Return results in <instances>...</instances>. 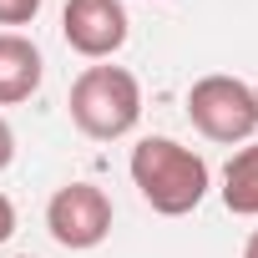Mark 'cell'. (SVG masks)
<instances>
[{
  "label": "cell",
  "instance_id": "4",
  "mask_svg": "<svg viewBox=\"0 0 258 258\" xmlns=\"http://www.w3.org/2000/svg\"><path fill=\"white\" fill-rule=\"evenodd\" d=\"M46 233L71 248V253H91L106 243L111 233V198L96 187V182H66L51 192L46 203Z\"/></svg>",
  "mask_w": 258,
  "mask_h": 258
},
{
  "label": "cell",
  "instance_id": "2",
  "mask_svg": "<svg viewBox=\"0 0 258 258\" xmlns=\"http://www.w3.org/2000/svg\"><path fill=\"white\" fill-rule=\"evenodd\" d=\"M66 111L76 121V132L91 142H116L142 121V81L126 66H86L71 81Z\"/></svg>",
  "mask_w": 258,
  "mask_h": 258
},
{
  "label": "cell",
  "instance_id": "13",
  "mask_svg": "<svg viewBox=\"0 0 258 258\" xmlns=\"http://www.w3.org/2000/svg\"><path fill=\"white\" fill-rule=\"evenodd\" d=\"M16 258H31V253H16Z\"/></svg>",
  "mask_w": 258,
  "mask_h": 258
},
{
  "label": "cell",
  "instance_id": "5",
  "mask_svg": "<svg viewBox=\"0 0 258 258\" xmlns=\"http://www.w3.org/2000/svg\"><path fill=\"white\" fill-rule=\"evenodd\" d=\"M61 36L76 56L86 61H106L126 46L132 36V21H126V6L121 0H66L61 11Z\"/></svg>",
  "mask_w": 258,
  "mask_h": 258
},
{
  "label": "cell",
  "instance_id": "9",
  "mask_svg": "<svg viewBox=\"0 0 258 258\" xmlns=\"http://www.w3.org/2000/svg\"><path fill=\"white\" fill-rule=\"evenodd\" d=\"M11 162H16V132H11V121L0 116V172H6Z\"/></svg>",
  "mask_w": 258,
  "mask_h": 258
},
{
  "label": "cell",
  "instance_id": "8",
  "mask_svg": "<svg viewBox=\"0 0 258 258\" xmlns=\"http://www.w3.org/2000/svg\"><path fill=\"white\" fill-rule=\"evenodd\" d=\"M46 0H0V26H31Z\"/></svg>",
  "mask_w": 258,
  "mask_h": 258
},
{
  "label": "cell",
  "instance_id": "6",
  "mask_svg": "<svg viewBox=\"0 0 258 258\" xmlns=\"http://www.w3.org/2000/svg\"><path fill=\"white\" fill-rule=\"evenodd\" d=\"M41 76H46L41 46L21 31H0V106L31 101L41 91Z\"/></svg>",
  "mask_w": 258,
  "mask_h": 258
},
{
  "label": "cell",
  "instance_id": "1",
  "mask_svg": "<svg viewBox=\"0 0 258 258\" xmlns=\"http://www.w3.org/2000/svg\"><path fill=\"white\" fill-rule=\"evenodd\" d=\"M126 172H132V187L142 192V203L162 218H187L213 182L203 152L182 147L177 137H142L126 157Z\"/></svg>",
  "mask_w": 258,
  "mask_h": 258
},
{
  "label": "cell",
  "instance_id": "7",
  "mask_svg": "<svg viewBox=\"0 0 258 258\" xmlns=\"http://www.w3.org/2000/svg\"><path fill=\"white\" fill-rule=\"evenodd\" d=\"M223 208L233 218H258V142L238 147L223 167Z\"/></svg>",
  "mask_w": 258,
  "mask_h": 258
},
{
  "label": "cell",
  "instance_id": "11",
  "mask_svg": "<svg viewBox=\"0 0 258 258\" xmlns=\"http://www.w3.org/2000/svg\"><path fill=\"white\" fill-rule=\"evenodd\" d=\"M243 258H258V228L248 233V243H243Z\"/></svg>",
  "mask_w": 258,
  "mask_h": 258
},
{
  "label": "cell",
  "instance_id": "10",
  "mask_svg": "<svg viewBox=\"0 0 258 258\" xmlns=\"http://www.w3.org/2000/svg\"><path fill=\"white\" fill-rule=\"evenodd\" d=\"M11 233H16V208H11L6 192H0V243H11Z\"/></svg>",
  "mask_w": 258,
  "mask_h": 258
},
{
  "label": "cell",
  "instance_id": "3",
  "mask_svg": "<svg viewBox=\"0 0 258 258\" xmlns=\"http://www.w3.org/2000/svg\"><path fill=\"white\" fill-rule=\"evenodd\" d=\"M187 121L198 126L208 142H223V147L248 142V137L258 132L253 86L238 81V76H223V71L198 76V81L187 86Z\"/></svg>",
  "mask_w": 258,
  "mask_h": 258
},
{
  "label": "cell",
  "instance_id": "12",
  "mask_svg": "<svg viewBox=\"0 0 258 258\" xmlns=\"http://www.w3.org/2000/svg\"><path fill=\"white\" fill-rule=\"evenodd\" d=\"M253 106H258V86H253Z\"/></svg>",
  "mask_w": 258,
  "mask_h": 258
}]
</instances>
